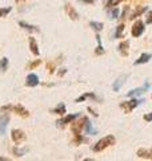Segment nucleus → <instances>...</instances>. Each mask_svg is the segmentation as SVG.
<instances>
[{
    "mask_svg": "<svg viewBox=\"0 0 152 161\" xmlns=\"http://www.w3.org/2000/svg\"><path fill=\"white\" fill-rule=\"evenodd\" d=\"M114 144H115V137L114 136H105L104 138H101L100 141H98V142L94 145L92 150L94 152H100V150L108 148L109 145H114Z\"/></svg>",
    "mask_w": 152,
    "mask_h": 161,
    "instance_id": "nucleus-1",
    "label": "nucleus"
},
{
    "mask_svg": "<svg viewBox=\"0 0 152 161\" xmlns=\"http://www.w3.org/2000/svg\"><path fill=\"white\" fill-rule=\"evenodd\" d=\"M143 102V101H139V99H136V97L134 98V99H131V101H127V102H124V103H121L120 106L123 108L125 112H131V110H134L136 106H139V105Z\"/></svg>",
    "mask_w": 152,
    "mask_h": 161,
    "instance_id": "nucleus-2",
    "label": "nucleus"
},
{
    "mask_svg": "<svg viewBox=\"0 0 152 161\" xmlns=\"http://www.w3.org/2000/svg\"><path fill=\"white\" fill-rule=\"evenodd\" d=\"M144 30H145L144 23L141 22V20H139V22H136V23L134 24V27H132V35H134L135 38H139V36H141V35H143Z\"/></svg>",
    "mask_w": 152,
    "mask_h": 161,
    "instance_id": "nucleus-3",
    "label": "nucleus"
},
{
    "mask_svg": "<svg viewBox=\"0 0 152 161\" xmlns=\"http://www.w3.org/2000/svg\"><path fill=\"white\" fill-rule=\"evenodd\" d=\"M149 86H151L149 83H145L144 86L131 90V92H128V97H138V95H141V94H143V93L145 92V90H148V89H149Z\"/></svg>",
    "mask_w": 152,
    "mask_h": 161,
    "instance_id": "nucleus-4",
    "label": "nucleus"
},
{
    "mask_svg": "<svg viewBox=\"0 0 152 161\" xmlns=\"http://www.w3.org/2000/svg\"><path fill=\"white\" fill-rule=\"evenodd\" d=\"M25 83H27V86H29V87L38 86V85H39V77H38L36 74H28Z\"/></svg>",
    "mask_w": 152,
    "mask_h": 161,
    "instance_id": "nucleus-5",
    "label": "nucleus"
},
{
    "mask_svg": "<svg viewBox=\"0 0 152 161\" xmlns=\"http://www.w3.org/2000/svg\"><path fill=\"white\" fill-rule=\"evenodd\" d=\"M12 138H13V141H15L16 144H20L22 141L25 140V134L22 132V130L15 129V130H12Z\"/></svg>",
    "mask_w": 152,
    "mask_h": 161,
    "instance_id": "nucleus-6",
    "label": "nucleus"
},
{
    "mask_svg": "<svg viewBox=\"0 0 152 161\" xmlns=\"http://www.w3.org/2000/svg\"><path fill=\"white\" fill-rule=\"evenodd\" d=\"M8 121H9L8 115H0V136H3L4 133H6Z\"/></svg>",
    "mask_w": 152,
    "mask_h": 161,
    "instance_id": "nucleus-7",
    "label": "nucleus"
},
{
    "mask_svg": "<svg viewBox=\"0 0 152 161\" xmlns=\"http://www.w3.org/2000/svg\"><path fill=\"white\" fill-rule=\"evenodd\" d=\"M79 117V114H68V115H65L64 118L62 119H59L58 121V125H65V124H69V122H72L73 119H76Z\"/></svg>",
    "mask_w": 152,
    "mask_h": 161,
    "instance_id": "nucleus-8",
    "label": "nucleus"
},
{
    "mask_svg": "<svg viewBox=\"0 0 152 161\" xmlns=\"http://www.w3.org/2000/svg\"><path fill=\"white\" fill-rule=\"evenodd\" d=\"M125 79H127V75H121V77H119L115 80L114 82V92H119L121 89V86H123V83L125 82Z\"/></svg>",
    "mask_w": 152,
    "mask_h": 161,
    "instance_id": "nucleus-9",
    "label": "nucleus"
},
{
    "mask_svg": "<svg viewBox=\"0 0 152 161\" xmlns=\"http://www.w3.org/2000/svg\"><path fill=\"white\" fill-rule=\"evenodd\" d=\"M84 126H85V132H87V134H96L98 133V129L92 126V124L89 122L88 118H84Z\"/></svg>",
    "mask_w": 152,
    "mask_h": 161,
    "instance_id": "nucleus-10",
    "label": "nucleus"
},
{
    "mask_svg": "<svg viewBox=\"0 0 152 161\" xmlns=\"http://www.w3.org/2000/svg\"><path fill=\"white\" fill-rule=\"evenodd\" d=\"M151 58H152V54H141L140 57L135 60V64H143V63H147Z\"/></svg>",
    "mask_w": 152,
    "mask_h": 161,
    "instance_id": "nucleus-11",
    "label": "nucleus"
},
{
    "mask_svg": "<svg viewBox=\"0 0 152 161\" xmlns=\"http://www.w3.org/2000/svg\"><path fill=\"white\" fill-rule=\"evenodd\" d=\"M138 156L141 158H152V149L147 150V149H139L138 150Z\"/></svg>",
    "mask_w": 152,
    "mask_h": 161,
    "instance_id": "nucleus-12",
    "label": "nucleus"
},
{
    "mask_svg": "<svg viewBox=\"0 0 152 161\" xmlns=\"http://www.w3.org/2000/svg\"><path fill=\"white\" fill-rule=\"evenodd\" d=\"M29 48H31V51L35 54V55H39V47H38V43L35 38H29Z\"/></svg>",
    "mask_w": 152,
    "mask_h": 161,
    "instance_id": "nucleus-13",
    "label": "nucleus"
},
{
    "mask_svg": "<svg viewBox=\"0 0 152 161\" xmlns=\"http://www.w3.org/2000/svg\"><path fill=\"white\" fill-rule=\"evenodd\" d=\"M128 47H129V42L128 40H125V42L119 44V51L123 55H128Z\"/></svg>",
    "mask_w": 152,
    "mask_h": 161,
    "instance_id": "nucleus-14",
    "label": "nucleus"
},
{
    "mask_svg": "<svg viewBox=\"0 0 152 161\" xmlns=\"http://www.w3.org/2000/svg\"><path fill=\"white\" fill-rule=\"evenodd\" d=\"M20 27H23L24 30H28V31H31V32H38L39 31V28L36 26H31V24H28V23H25V22H20Z\"/></svg>",
    "mask_w": 152,
    "mask_h": 161,
    "instance_id": "nucleus-15",
    "label": "nucleus"
},
{
    "mask_svg": "<svg viewBox=\"0 0 152 161\" xmlns=\"http://www.w3.org/2000/svg\"><path fill=\"white\" fill-rule=\"evenodd\" d=\"M65 9H67V12H68V15H69V18H71V19H73V20H76V19H78V18H79V15H78V12H76V11H75V9H73L72 7H69V6H68V4H67V6H65Z\"/></svg>",
    "mask_w": 152,
    "mask_h": 161,
    "instance_id": "nucleus-16",
    "label": "nucleus"
},
{
    "mask_svg": "<svg viewBox=\"0 0 152 161\" xmlns=\"http://www.w3.org/2000/svg\"><path fill=\"white\" fill-rule=\"evenodd\" d=\"M147 11H148V7H141V8H139V9H136V11L132 14V16H131V19H135V18H139L140 15H143V14H145Z\"/></svg>",
    "mask_w": 152,
    "mask_h": 161,
    "instance_id": "nucleus-17",
    "label": "nucleus"
},
{
    "mask_svg": "<svg viewBox=\"0 0 152 161\" xmlns=\"http://www.w3.org/2000/svg\"><path fill=\"white\" fill-rule=\"evenodd\" d=\"M53 113H56V114H64L65 113V105L64 103H59L58 106L53 109Z\"/></svg>",
    "mask_w": 152,
    "mask_h": 161,
    "instance_id": "nucleus-18",
    "label": "nucleus"
},
{
    "mask_svg": "<svg viewBox=\"0 0 152 161\" xmlns=\"http://www.w3.org/2000/svg\"><path fill=\"white\" fill-rule=\"evenodd\" d=\"M123 31H124V24H119L118 28H116V31H115V34H114V36L115 38H121Z\"/></svg>",
    "mask_w": 152,
    "mask_h": 161,
    "instance_id": "nucleus-19",
    "label": "nucleus"
},
{
    "mask_svg": "<svg viewBox=\"0 0 152 161\" xmlns=\"http://www.w3.org/2000/svg\"><path fill=\"white\" fill-rule=\"evenodd\" d=\"M89 26L92 27L94 30H96V31H101V30H103V23H100V22H91L89 23Z\"/></svg>",
    "mask_w": 152,
    "mask_h": 161,
    "instance_id": "nucleus-20",
    "label": "nucleus"
},
{
    "mask_svg": "<svg viewBox=\"0 0 152 161\" xmlns=\"http://www.w3.org/2000/svg\"><path fill=\"white\" fill-rule=\"evenodd\" d=\"M7 67H8V58L4 57L0 59V70L4 71V70H7Z\"/></svg>",
    "mask_w": 152,
    "mask_h": 161,
    "instance_id": "nucleus-21",
    "label": "nucleus"
},
{
    "mask_svg": "<svg viewBox=\"0 0 152 161\" xmlns=\"http://www.w3.org/2000/svg\"><path fill=\"white\" fill-rule=\"evenodd\" d=\"M96 40H98L99 46H98V50H96V54H103L104 50H103V46H101V39H100V35L96 34Z\"/></svg>",
    "mask_w": 152,
    "mask_h": 161,
    "instance_id": "nucleus-22",
    "label": "nucleus"
},
{
    "mask_svg": "<svg viewBox=\"0 0 152 161\" xmlns=\"http://www.w3.org/2000/svg\"><path fill=\"white\" fill-rule=\"evenodd\" d=\"M13 109L16 110V112H19V114H22L23 117H27V115H28V112H27V110H25L23 106H20V105H19V106H15Z\"/></svg>",
    "mask_w": 152,
    "mask_h": 161,
    "instance_id": "nucleus-23",
    "label": "nucleus"
},
{
    "mask_svg": "<svg viewBox=\"0 0 152 161\" xmlns=\"http://www.w3.org/2000/svg\"><path fill=\"white\" fill-rule=\"evenodd\" d=\"M13 153L19 156V157H22V156H24L25 153H27V148H24V149H19V148H15L13 149Z\"/></svg>",
    "mask_w": 152,
    "mask_h": 161,
    "instance_id": "nucleus-24",
    "label": "nucleus"
},
{
    "mask_svg": "<svg viewBox=\"0 0 152 161\" xmlns=\"http://www.w3.org/2000/svg\"><path fill=\"white\" fill-rule=\"evenodd\" d=\"M11 7H7V8H0V18H3V16H7V15L11 12Z\"/></svg>",
    "mask_w": 152,
    "mask_h": 161,
    "instance_id": "nucleus-25",
    "label": "nucleus"
},
{
    "mask_svg": "<svg viewBox=\"0 0 152 161\" xmlns=\"http://www.w3.org/2000/svg\"><path fill=\"white\" fill-rule=\"evenodd\" d=\"M116 18H119V9L114 8L112 11L109 12V19H116Z\"/></svg>",
    "mask_w": 152,
    "mask_h": 161,
    "instance_id": "nucleus-26",
    "label": "nucleus"
},
{
    "mask_svg": "<svg viewBox=\"0 0 152 161\" xmlns=\"http://www.w3.org/2000/svg\"><path fill=\"white\" fill-rule=\"evenodd\" d=\"M121 2V0H108V3H107V7L108 8H112L114 6H118V4Z\"/></svg>",
    "mask_w": 152,
    "mask_h": 161,
    "instance_id": "nucleus-27",
    "label": "nucleus"
},
{
    "mask_svg": "<svg viewBox=\"0 0 152 161\" xmlns=\"http://www.w3.org/2000/svg\"><path fill=\"white\" fill-rule=\"evenodd\" d=\"M145 24H152V12L148 14V16L145 19Z\"/></svg>",
    "mask_w": 152,
    "mask_h": 161,
    "instance_id": "nucleus-28",
    "label": "nucleus"
},
{
    "mask_svg": "<svg viewBox=\"0 0 152 161\" xmlns=\"http://www.w3.org/2000/svg\"><path fill=\"white\" fill-rule=\"evenodd\" d=\"M144 119L148 121V122H151V121H152V112L148 113V114H145V115H144Z\"/></svg>",
    "mask_w": 152,
    "mask_h": 161,
    "instance_id": "nucleus-29",
    "label": "nucleus"
},
{
    "mask_svg": "<svg viewBox=\"0 0 152 161\" xmlns=\"http://www.w3.org/2000/svg\"><path fill=\"white\" fill-rule=\"evenodd\" d=\"M40 63V60H36V62H35V63H32L31 64V66H29V67H35V66H36V64H39Z\"/></svg>",
    "mask_w": 152,
    "mask_h": 161,
    "instance_id": "nucleus-30",
    "label": "nucleus"
},
{
    "mask_svg": "<svg viewBox=\"0 0 152 161\" xmlns=\"http://www.w3.org/2000/svg\"><path fill=\"white\" fill-rule=\"evenodd\" d=\"M83 2H84V3H94L95 0H83Z\"/></svg>",
    "mask_w": 152,
    "mask_h": 161,
    "instance_id": "nucleus-31",
    "label": "nucleus"
}]
</instances>
